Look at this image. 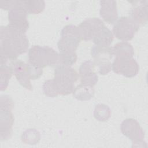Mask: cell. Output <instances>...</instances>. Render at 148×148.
<instances>
[{
    "mask_svg": "<svg viewBox=\"0 0 148 148\" xmlns=\"http://www.w3.org/2000/svg\"><path fill=\"white\" fill-rule=\"evenodd\" d=\"M13 73L19 83L26 89L32 90V86L30 80L31 75L29 69L28 64L18 60L13 63Z\"/></svg>",
    "mask_w": 148,
    "mask_h": 148,
    "instance_id": "obj_13",
    "label": "cell"
},
{
    "mask_svg": "<svg viewBox=\"0 0 148 148\" xmlns=\"http://www.w3.org/2000/svg\"><path fill=\"white\" fill-rule=\"evenodd\" d=\"M99 14L107 23L109 24L115 23L118 18L116 1L113 0L101 1Z\"/></svg>",
    "mask_w": 148,
    "mask_h": 148,
    "instance_id": "obj_15",
    "label": "cell"
},
{
    "mask_svg": "<svg viewBox=\"0 0 148 148\" xmlns=\"http://www.w3.org/2000/svg\"><path fill=\"white\" fill-rule=\"evenodd\" d=\"M129 18L139 27L147 21V1H132Z\"/></svg>",
    "mask_w": 148,
    "mask_h": 148,
    "instance_id": "obj_12",
    "label": "cell"
},
{
    "mask_svg": "<svg viewBox=\"0 0 148 148\" xmlns=\"http://www.w3.org/2000/svg\"><path fill=\"white\" fill-rule=\"evenodd\" d=\"M139 27L136 25L129 17L119 18L113 27L112 32L114 36L124 42L131 40Z\"/></svg>",
    "mask_w": 148,
    "mask_h": 148,
    "instance_id": "obj_9",
    "label": "cell"
},
{
    "mask_svg": "<svg viewBox=\"0 0 148 148\" xmlns=\"http://www.w3.org/2000/svg\"><path fill=\"white\" fill-rule=\"evenodd\" d=\"M27 14L24 7L23 1H16L14 7L9 10V24L25 34L29 27V23L27 18Z\"/></svg>",
    "mask_w": 148,
    "mask_h": 148,
    "instance_id": "obj_10",
    "label": "cell"
},
{
    "mask_svg": "<svg viewBox=\"0 0 148 148\" xmlns=\"http://www.w3.org/2000/svg\"><path fill=\"white\" fill-rule=\"evenodd\" d=\"M61 38L57 43L60 53L75 52L82 40L77 26L65 25L61 30Z\"/></svg>",
    "mask_w": 148,
    "mask_h": 148,
    "instance_id": "obj_5",
    "label": "cell"
},
{
    "mask_svg": "<svg viewBox=\"0 0 148 148\" xmlns=\"http://www.w3.org/2000/svg\"><path fill=\"white\" fill-rule=\"evenodd\" d=\"M39 132L35 129H28L21 135V140L26 144L35 145L40 140Z\"/></svg>",
    "mask_w": 148,
    "mask_h": 148,
    "instance_id": "obj_22",
    "label": "cell"
},
{
    "mask_svg": "<svg viewBox=\"0 0 148 148\" xmlns=\"http://www.w3.org/2000/svg\"><path fill=\"white\" fill-rule=\"evenodd\" d=\"M77 55L75 52L59 53V64L66 66H71L77 61Z\"/></svg>",
    "mask_w": 148,
    "mask_h": 148,
    "instance_id": "obj_23",
    "label": "cell"
},
{
    "mask_svg": "<svg viewBox=\"0 0 148 148\" xmlns=\"http://www.w3.org/2000/svg\"><path fill=\"white\" fill-rule=\"evenodd\" d=\"M105 24L99 18H88L84 20L78 26L82 40L92 39L96 32Z\"/></svg>",
    "mask_w": 148,
    "mask_h": 148,
    "instance_id": "obj_11",
    "label": "cell"
},
{
    "mask_svg": "<svg viewBox=\"0 0 148 148\" xmlns=\"http://www.w3.org/2000/svg\"><path fill=\"white\" fill-rule=\"evenodd\" d=\"M72 93L77 100L88 101L94 97V89L92 86L80 84L75 88Z\"/></svg>",
    "mask_w": 148,
    "mask_h": 148,
    "instance_id": "obj_17",
    "label": "cell"
},
{
    "mask_svg": "<svg viewBox=\"0 0 148 148\" xmlns=\"http://www.w3.org/2000/svg\"><path fill=\"white\" fill-rule=\"evenodd\" d=\"M113 55L115 56H129L134 55V50L132 46L127 42H119L112 47Z\"/></svg>",
    "mask_w": 148,
    "mask_h": 148,
    "instance_id": "obj_18",
    "label": "cell"
},
{
    "mask_svg": "<svg viewBox=\"0 0 148 148\" xmlns=\"http://www.w3.org/2000/svg\"><path fill=\"white\" fill-rule=\"evenodd\" d=\"M95 65L93 61L87 60L82 62L79 67V76L81 84L94 86L98 81L97 74L94 72Z\"/></svg>",
    "mask_w": 148,
    "mask_h": 148,
    "instance_id": "obj_14",
    "label": "cell"
},
{
    "mask_svg": "<svg viewBox=\"0 0 148 148\" xmlns=\"http://www.w3.org/2000/svg\"><path fill=\"white\" fill-rule=\"evenodd\" d=\"M120 129L122 134L132 141V147L144 146L143 143H146L144 141L145 132L136 120L126 119L122 122Z\"/></svg>",
    "mask_w": 148,
    "mask_h": 148,
    "instance_id": "obj_7",
    "label": "cell"
},
{
    "mask_svg": "<svg viewBox=\"0 0 148 148\" xmlns=\"http://www.w3.org/2000/svg\"><path fill=\"white\" fill-rule=\"evenodd\" d=\"M24 9L27 13L36 14L43 11L45 8V2L42 0L23 1Z\"/></svg>",
    "mask_w": 148,
    "mask_h": 148,
    "instance_id": "obj_19",
    "label": "cell"
},
{
    "mask_svg": "<svg viewBox=\"0 0 148 148\" xmlns=\"http://www.w3.org/2000/svg\"><path fill=\"white\" fill-rule=\"evenodd\" d=\"M0 103V138L1 140H5L12 136L14 123L12 110L14 103L12 99L7 95H1Z\"/></svg>",
    "mask_w": 148,
    "mask_h": 148,
    "instance_id": "obj_4",
    "label": "cell"
},
{
    "mask_svg": "<svg viewBox=\"0 0 148 148\" xmlns=\"http://www.w3.org/2000/svg\"><path fill=\"white\" fill-rule=\"evenodd\" d=\"M28 57L29 63L40 68L59 64V54L49 46H32L28 50Z\"/></svg>",
    "mask_w": 148,
    "mask_h": 148,
    "instance_id": "obj_3",
    "label": "cell"
},
{
    "mask_svg": "<svg viewBox=\"0 0 148 148\" xmlns=\"http://www.w3.org/2000/svg\"><path fill=\"white\" fill-rule=\"evenodd\" d=\"M28 64V66H29V72H30L31 79L35 80V79H37L39 78L42 76V73H43L42 68L36 67L29 62Z\"/></svg>",
    "mask_w": 148,
    "mask_h": 148,
    "instance_id": "obj_24",
    "label": "cell"
},
{
    "mask_svg": "<svg viewBox=\"0 0 148 148\" xmlns=\"http://www.w3.org/2000/svg\"><path fill=\"white\" fill-rule=\"evenodd\" d=\"M78 78L79 75L73 68L70 66L60 65L54 70V78L44 82L43 92L49 97L69 95L73 92L75 88L74 83Z\"/></svg>",
    "mask_w": 148,
    "mask_h": 148,
    "instance_id": "obj_2",
    "label": "cell"
},
{
    "mask_svg": "<svg viewBox=\"0 0 148 148\" xmlns=\"http://www.w3.org/2000/svg\"><path fill=\"white\" fill-rule=\"evenodd\" d=\"M113 40V35L105 25L95 34L92 41L95 45L99 46H110Z\"/></svg>",
    "mask_w": 148,
    "mask_h": 148,
    "instance_id": "obj_16",
    "label": "cell"
},
{
    "mask_svg": "<svg viewBox=\"0 0 148 148\" xmlns=\"http://www.w3.org/2000/svg\"><path fill=\"white\" fill-rule=\"evenodd\" d=\"M111 111L108 106L105 104H98L94 111V117L99 121H107L110 117Z\"/></svg>",
    "mask_w": 148,
    "mask_h": 148,
    "instance_id": "obj_21",
    "label": "cell"
},
{
    "mask_svg": "<svg viewBox=\"0 0 148 148\" xmlns=\"http://www.w3.org/2000/svg\"><path fill=\"white\" fill-rule=\"evenodd\" d=\"M13 73V67L6 64L0 65V89L1 91L6 89Z\"/></svg>",
    "mask_w": 148,
    "mask_h": 148,
    "instance_id": "obj_20",
    "label": "cell"
},
{
    "mask_svg": "<svg viewBox=\"0 0 148 148\" xmlns=\"http://www.w3.org/2000/svg\"><path fill=\"white\" fill-rule=\"evenodd\" d=\"M29 47L28 39L25 33L9 24L0 28V65L8 60L14 61L25 53Z\"/></svg>",
    "mask_w": 148,
    "mask_h": 148,
    "instance_id": "obj_1",
    "label": "cell"
},
{
    "mask_svg": "<svg viewBox=\"0 0 148 148\" xmlns=\"http://www.w3.org/2000/svg\"><path fill=\"white\" fill-rule=\"evenodd\" d=\"M91 56L94 59L95 66L99 67V73L105 75L112 70L110 60L113 56L112 47L99 46L94 45L91 48Z\"/></svg>",
    "mask_w": 148,
    "mask_h": 148,
    "instance_id": "obj_6",
    "label": "cell"
},
{
    "mask_svg": "<svg viewBox=\"0 0 148 148\" xmlns=\"http://www.w3.org/2000/svg\"><path fill=\"white\" fill-rule=\"evenodd\" d=\"M139 69V65L132 57L116 56L112 64V70L114 73L127 77L135 76Z\"/></svg>",
    "mask_w": 148,
    "mask_h": 148,
    "instance_id": "obj_8",
    "label": "cell"
}]
</instances>
